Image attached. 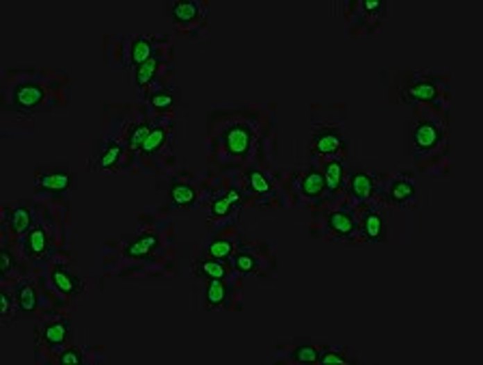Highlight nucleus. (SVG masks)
Returning a JSON list of instances; mask_svg holds the SVG:
<instances>
[{
	"label": "nucleus",
	"instance_id": "412c9836",
	"mask_svg": "<svg viewBox=\"0 0 483 365\" xmlns=\"http://www.w3.org/2000/svg\"><path fill=\"white\" fill-rule=\"evenodd\" d=\"M158 236L155 234H145V236H140L136 240H132L130 245L126 247V255L132 257V259H147L153 249L158 247Z\"/></svg>",
	"mask_w": 483,
	"mask_h": 365
},
{
	"label": "nucleus",
	"instance_id": "f03ea898",
	"mask_svg": "<svg viewBox=\"0 0 483 365\" xmlns=\"http://www.w3.org/2000/svg\"><path fill=\"white\" fill-rule=\"evenodd\" d=\"M124 145L117 143V140H97L93 158H91V167L93 171H115L119 169L121 160H124Z\"/></svg>",
	"mask_w": 483,
	"mask_h": 365
},
{
	"label": "nucleus",
	"instance_id": "1a4fd4ad",
	"mask_svg": "<svg viewBox=\"0 0 483 365\" xmlns=\"http://www.w3.org/2000/svg\"><path fill=\"white\" fill-rule=\"evenodd\" d=\"M378 188V179L371 173L365 171H354L350 173V181H348V190L356 201H367L375 195Z\"/></svg>",
	"mask_w": 483,
	"mask_h": 365
},
{
	"label": "nucleus",
	"instance_id": "f8f14e48",
	"mask_svg": "<svg viewBox=\"0 0 483 365\" xmlns=\"http://www.w3.org/2000/svg\"><path fill=\"white\" fill-rule=\"evenodd\" d=\"M401 95H404L406 102H436L442 95V91L436 80H418V83L410 85Z\"/></svg>",
	"mask_w": 483,
	"mask_h": 365
},
{
	"label": "nucleus",
	"instance_id": "6e6552de",
	"mask_svg": "<svg viewBox=\"0 0 483 365\" xmlns=\"http://www.w3.org/2000/svg\"><path fill=\"white\" fill-rule=\"evenodd\" d=\"M13 97V104L17 108H24V111H35L42 106V102L46 99V93L42 89V85L37 83H22L17 85L11 93Z\"/></svg>",
	"mask_w": 483,
	"mask_h": 365
},
{
	"label": "nucleus",
	"instance_id": "c85d7f7f",
	"mask_svg": "<svg viewBox=\"0 0 483 365\" xmlns=\"http://www.w3.org/2000/svg\"><path fill=\"white\" fill-rule=\"evenodd\" d=\"M151 132V126L147 124V121H140V124H134L128 134H126V143L132 152H140V147H143L145 143V138L149 136Z\"/></svg>",
	"mask_w": 483,
	"mask_h": 365
},
{
	"label": "nucleus",
	"instance_id": "9d476101",
	"mask_svg": "<svg viewBox=\"0 0 483 365\" xmlns=\"http://www.w3.org/2000/svg\"><path fill=\"white\" fill-rule=\"evenodd\" d=\"M50 279H52V286H54L60 294H65V296H78V294H83V290H85L83 279H78L74 273H69V270L63 268V266L52 268Z\"/></svg>",
	"mask_w": 483,
	"mask_h": 365
},
{
	"label": "nucleus",
	"instance_id": "a878e982",
	"mask_svg": "<svg viewBox=\"0 0 483 365\" xmlns=\"http://www.w3.org/2000/svg\"><path fill=\"white\" fill-rule=\"evenodd\" d=\"M167 136H169V130H167L164 126L151 128V132H149V136L145 138L143 147H140V154H143V156H153V154H158L160 149L164 147Z\"/></svg>",
	"mask_w": 483,
	"mask_h": 365
},
{
	"label": "nucleus",
	"instance_id": "39448f33",
	"mask_svg": "<svg viewBox=\"0 0 483 365\" xmlns=\"http://www.w3.org/2000/svg\"><path fill=\"white\" fill-rule=\"evenodd\" d=\"M223 143L227 147V152L235 158H242V156H246L248 149H251V143H253V132L248 126L244 124H235L231 126L225 136H223Z\"/></svg>",
	"mask_w": 483,
	"mask_h": 365
},
{
	"label": "nucleus",
	"instance_id": "ddd939ff",
	"mask_svg": "<svg viewBox=\"0 0 483 365\" xmlns=\"http://www.w3.org/2000/svg\"><path fill=\"white\" fill-rule=\"evenodd\" d=\"M50 249V240L44 227H31V232L24 236V253L31 259H42Z\"/></svg>",
	"mask_w": 483,
	"mask_h": 365
},
{
	"label": "nucleus",
	"instance_id": "7c9ffc66",
	"mask_svg": "<svg viewBox=\"0 0 483 365\" xmlns=\"http://www.w3.org/2000/svg\"><path fill=\"white\" fill-rule=\"evenodd\" d=\"M233 253H235V247H233V242L227 240V238L214 240V242H210V245H207V255L214 257V259H220V261L231 259Z\"/></svg>",
	"mask_w": 483,
	"mask_h": 365
},
{
	"label": "nucleus",
	"instance_id": "dca6fc26",
	"mask_svg": "<svg viewBox=\"0 0 483 365\" xmlns=\"http://www.w3.org/2000/svg\"><path fill=\"white\" fill-rule=\"evenodd\" d=\"M203 296H205L207 309H220V307H225L229 300V286L225 283V279H210Z\"/></svg>",
	"mask_w": 483,
	"mask_h": 365
},
{
	"label": "nucleus",
	"instance_id": "393cba45",
	"mask_svg": "<svg viewBox=\"0 0 483 365\" xmlns=\"http://www.w3.org/2000/svg\"><path fill=\"white\" fill-rule=\"evenodd\" d=\"M324 179H326V188L330 193H337L341 190V186H344V162H341L339 158L334 160H328L324 165Z\"/></svg>",
	"mask_w": 483,
	"mask_h": 365
},
{
	"label": "nucleus",
	"instance_id": "4468645a",
	"mask_svg": "<svg viewBox=\"0 0 483 365\" xmlns=\"http://www.w3.org/2000/svg\"><path fill=\"white\" fill-rule=\"evenodd\" d=\"M5 220L15 236H22V234H28L33 227V212L26 206L5 208Z\"/></svg>",
	"mask_w": 483,
	"mask_h": 365
},
{
	"label": "nucleus",
	"instance_id": "5701e85b",
	"mask_svg": "<svg viewBox=\"0 0 483 365\" xmlns=\"http://www.w3.org/2000/svg\"><path fill=\"white\" fill-rule=\"evenodd\" d=\"M362 232H365V238L371 242H380L387 238V227H384V216H382L378 210H369L365 214V220H362Z\"/></svg>",
	"mask_w": 483,
	"mask_h": 365
},
{
	"label": "nucleus",
	"instance_id": "4be33fe9",
	"mask_svg": "<svg viewBox=\"0 0 483 365\" xmlns=\"http://www.w3.org/2000/svg\"><path fill=\"white\" fill-rule=\"evenodd\" d=\"M160 67H162V58H158V56H151L149 60H145L143 65H138L134 70V87H138V89L149 87L155 80Z\"/></svg>",
	"mask_w": 483,
	"mask_h": 365
},
{
	"label": "nucleus",
	"instance_id": "f704fd0d",
	"mask_svg": "<svg viewBox=\"0 0 483 365\" xmlns=\"http://www.w3.org/2000/svg\"><path fill=\"white\" fill-rule=\"evenodd\" d=\"M56 361L60 365H83L85 363V355L80 348H65L63 352H60L56 357Z\"/></svg>",
	"mask_w": 483,
	"mask_h": 365
},
{
	"label": "nucleus",
	"instance_id": "20e7f679",
	"mask_svg": "<svg viewBox=\"0 0 483 365\" xmlns=\"http://www.w3.org/2000/svg\"><path fill=\"white\" fill-rule=\"evenodd\" d=\"M346 147L348 140L337 128H324L311 138V149L319 156H339L346 152Z\"/></svg>",
	"mask_w": 483,
	"mask_h": 365
},
{
	"label": "nucleus",
	"instance_id": "0eeeda50",
	"mask_svg": "<svg viewBox=\"0 0 483 365\" xmlns=\"http://www.w3.org/2000/svg\"><path fill=\"white\" fill-rule=\"evenodd\" d=\"M389 204H395V206H401V208H408V206H414L416 199H418V190H416V184L412 179L408 177H397L391 181L389 186Z\"/></svg>",
	"mask_w": 483,
	"mask_h": 365
},
{
	"label": "nucleus",
	"instance_id": "4c0bfd02",
	"mask_svg": "<svg viewBox=\"0 0 483 365\" xmlns=\"http://www.w3.org/2000/svg\"><path fill=\"white\" fill-rule=\"evenodd\" d=\"M0 259H3V266H0V273L3 275H7L13 266H15V259H13V255L7 251V249H3L0 251Z\"/></svg>",
	"mask_w": 483,
	"mask_h": 365
},
{
	"label": "nucleus",
	"instance_id": "423d86ee",
	"mask_svg": "<svg viewBox=\"0 0 483 365\" xmlns=\"http://www.w3.org/2000/svg\"><path fill=\"white\" fill-rule=\"evenodd\" d=\"M69 331H71V322L67 318H58L44 322L42 329H39V337H42V341L48 348H60L67 341Z\"/></svg>",
	"mask_w": 483,
	"mask_h": 365
},
{
	"label": "nucleus",
	"instance_id": "c9c22d12",
	"mask_svg": "<svg viewBox=\"0 0 483 365\" xmlns=\"http://www.w3.org/2000/svg\"><path fill=\"white\" fill-rule=\"evenodd\" d=\"M0 302H3V305H0V309H3V320L9 324L11 311H13V307H17V305H13V300H11V294H9V292L0 294Z\"/></svg>",
	"mask_w": 483,
	"mask_h": 365
},
{
	"label": "nucleus",
	"instance_id": "2f4dec72",
	"mask_svg": "<svg viewBox=\"0 0 483 365\" xmlns=\"http://www.w3.org/2000/svg\"><path fill=\"white\" fill-rule=\"evenodd\" d=\"M317 363L321 365H350L354 363L352 357H348L346 350H339V348H328V350H319V359Z\"/></svg>",
	"mask_w": 483,
	"mask_h": 365
},
{
	"label": "nucleus",
	"instance_id": "72a5a7b5",
	"mask_svg": "<svg viewBox=\"0 0 483 365\" xmlns=\"http://www.w3.org/2000/svg\"><path fill=\"white\" fill-rule=\"evenodd\" d=\"M291 359L296 363H317L319 359V348L311 346V343H300L298 348H294Z\"/></svg>",
	"mask_w": 483,
	"mask_h": 365
},
{
	"label": "nucleus",
	"instance_id": "6ab92c4d",
	"mask_svg": "<svg viewBox=\"0 0 483 365\" xmlns=\"http://www.w3.org/2000/svg\"><path fill=\"white\" fill-rule=\"evenodd\" d=\"M300 188H302V195L309 197V199H317L326 193V179H324V173L317 171V169H311L305 173V177L300 179Z\"/></svg>",
	"mask_w": 483,
	"mask_h": 365
},
{
	"label": "nucleus",
	"instance_id": "b1692460",
	"mask_svg": "<svg viewBox=\"0 0 483 365\" xmlns=\"http://www.w3.org/2000/svg\"><path fill=\"white\" fill-rule=\"evenodd\" d=\"M15 305L22 314H33L37 309V290L35 283L24 281L15 288Z\"/></svg>",
	"mask_w": 483,
	"mask_h": 365
},
{
	"label": "nucleus",
	"instance_id": "2eb2a0df",
	"mask_svg": "<svg viewBox=\"0 0 483 365\" xmlns=\"http://www.w3.org/2000/svg\"><path fill=\"white\" fill-rule=\"evenodd\" d=\"M153 48H155V39L151 37H134L132 39V44H130V67H138V65H143L145 60H149L153 56Z\"/></svg>",
	"mask_w": 483,
	"mask_h": 365
},
{
	"label": "nucleus",
	"instance_id": "7ed1b4c3",
	"mask_svg": "<svg viewBox=\"0 0 483 365\" xmlns=\"http://www.w3.org/2000/svg\"><path fill=\"white\" fill-rule=\"evenodd\" d=\"M76 173L69 171H37L35 173V184L39 190L50 193V195H63L76 188Z\"/></svg>",
	"mask_w": 483,
	"mask_h": 365
},
{
	"label": "nucleus",
	"instance_id": "aec40b11",
	"mask_svg": "<svg viewBox=\"0 0 483 365\" xmlns=\"http://www.w3.org/2000/svg\"><path fill=\"white\" fill-rule=\"evenodd\" d=\"M169 197L175 208H192L196 204V190L186 181H173Z\"/></svg>",
	"mask_w": 483,
	"mask_h": 365
},
{
	"label": "nucleus",
	"instance_id": "9b49d317",
	"mask_svg": "<svg viewBox=\"0 0 483 365\" xmlns=\"http://www.w3.org/2000/svg\"><path fill=\"white\" fill-rule=\"evenodd\" d=\"M326 227L337 238H352L358 232V222H356V218L350 212L337 210V212H330L326 216Z\"/></svg>",
	"mask_w": 483,
	"mask_h": 365
},
{
	"label": "nucleus",
	"instance_id": "c756f323",
	"mask_svg": "<svg viewBox=\"0 0 483 365\" xmlns=\"http://www.w3.org/2000/svg\"><path fill=\"white\" fill-rule=\"evenodd\" d=\"M244 181H246V188L251 193H257V195H266L272 190V181L266 173H261V171H248L244 175Z\"/></svg>",
	"mask_w": 483,
	"mask_h": 365
},
{
	"label": "nucleus",
	"instance_id": "cd10ccee",
	"mask_svg": "<svg viewBox=\"0 0 483 365\" xmlns=\"http://www.w3.org/2000/svg\"><path fill=\"white\" fill-rule=\"evenodd\" d=\"M177 95L179 93L173 91V89H160V91H153V93L147 95V102L155 111H171L177 104V99H179Z\"/></svg>",
	"mask_w": 483,
	"mask_h": 365
},
{
	"label": "nucleus",
	"instance_id": "a211bd4d",
	"mask_svg": "<svg viewBox=\"0 0 483 365\" xmlns=\"http://www.w3.org/2000/svg\"><path fill=\"white\" fill-rule=\"evenodd\" d=\"M194 275L196 277H203V279H227L229 277V266L227 261H220V259H201L194 263Z\"/></svg>",
	"mask_w": 483,
	"mask_h": 365
},
{
	"label": "nucleus",
	"instance_id": "e433bc0d",
	"mask_svg": "<svg viewBox=\"0 0 483 365\" xmlns=\"http://www.w3.org/2000/svg\"><path fill=\"white\" fill-rule=\"evenodd\" d=\"M362 9H365V13H369V15H380L382 11H384V3H380V0H365V3L360 5Z\"/></svg>",
	"mask_w": 483,
	"mask_h": 365
},
{
	"label": "nucleus",
	"instance_id": "f257e3e1",
	"mask_svg": "<svg viewBox=\"0 0 483 365\" xmlns=\"http://www.w3.org/2000/svg\"><path fill=\"white\" fill-rule=\"evenodd\" d=\"M442 136H445V132H442V128L436 126L434 121H425V119L416 121L410 130V147H412L410 152L430 154L440 145Z\"/></svg>",
	"mask_w": 483,
	"mask_h": 365
},
{
	"label": "nucleus",
	"instance_id": "473e14b6",
	"mask_svg": "<svg viewBox=\"0 0 483 365\" xmlns=\"http://www.w3.org/2000/svg\"><path fill=\"white\" fill-rule=\"evenodd\" d=\"M233 204L229 201V197L227 195H220V197H216L214 201H212V206H210V216L212 218H227L231 212H233Z\"/></svg>",
	"mask_w": 483,
	"mask_h": 365
},
{
	"label": "nucleus",
	"instance_id": "58836bf2",
	"mask_svg": "<svg viewBox=\"0 0 483 365\" xmlns=\"http://www.w3.org/2000/svg\"><path fill=\"white\" fill-rule=\"evenodd\" d=\"M225 195L229 197V201H231V204H233L235 208H237V206L242 204V195L237 193V188H229V190H227Z\"/></svg>",
	"mask_w": 483,
	"mask_h": 365
},
{
	"label": "nucleus",
	"instance_id": "f3484780",
	"mask_svg": "<svg viewBox=\"0 0 483 365\" xmlns=\"http://www.w3.org/2000/svg\"><path fill=\"white\" fill-rule=\"evenodd\" d=\"M201 13H203V7L194 3V0H179V3L171 5V11H169L171 19L177 24H190Z\"/></svg>",
	"mask_w": 483,
	"mask_h": 365
},
{
	"label": "nucleus",
	"instance_id": "bb28decb",
	"mask_svg": "<svg viewBox=\"0 0 483 365\" xmlns=\"http://www.w3.org/2000/svg\"><path fill=\"white\" fill-rule=\"evenodd\" d=\"M231 263H233V268L239 275H244V277L255 275L257 268H259V259L251 251H237V253H233L231 255Z\"/></svg>",
	"mask_w": 483,
	"mask_h": 365
}]
</instances>
